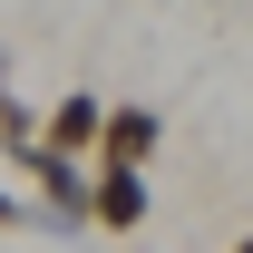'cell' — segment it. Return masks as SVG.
<instances>
[{
	"label": "cell",
	"mask_w": 253,
	"mask_h": 253,
	"mask_svg": "<svg viewBox=\"0 0 253 253\" xmlns=\"http://www.w3.org/2000/svg\"><path fill=\"white\" fill-rule=\"evenodd\" d=\"M20 175L39 185V234H78V224H88V175H78V156L30 146V156H20Z\"/></svg>",
	"instance_id": "6da1fadb"
},
{
	"label": "cell",
	"mask_w": 253,
	"mask_h": 253,
	"mask_svg": "<svg viewBox=\"0 0 253 253\" xmlns=\"http://www.w3.org/2000/svg\"><path fill=\"white\" fill-rule=\"evenodd\" d=\"M97 166H156V107H97V146H88Z\"/></svg>",
	"instance_id": "7a4b0ae2"
},
{
	"label": "cell",
	"mask_w": 253,
	"mask_h": 253,
	"mask_svg": "<svg viewBox=\"0 0 253 253\" xmlns=\"http://www.w3.org/2000/svg\"><path fill=\"white\" fill-rule=\"evenodd\" d=\"M88 224L97 234H136L146 224V175L136 166H97L88 175Z\"/></svg>",
	"instance_id": "3957f363"
},
{
	"label": "cell",
	"mask_w": 253,
	"mask_h": 253,
	"mask_svg": "<svg viewBox=\"0 0 253 253\" xmlns=\"http://www.w3.org/2000/svg\"><path fill=\"white\" fill-rule=\"evenodd\" d=\"M39 146H49V156H88V146H97V97H88V88H68L59 107L39 117Z\"/></svg>",
	"instance_id": "277c9868"
},
{
	"label": "cell",
	"mask_w": 253,
	"mask_h": 253,
	"mask_svg": "<svg viewBox=\"0 0 253 253\" xmlns=\"http://www.w3.org/2000/svg\"><path fill=\"white\" fill-rule=\"evenodd\" d=\"M39 146V107H20V97H0V166H20Z\"/></svg>",
	"instance_id": "5b68a950"
},
{
	"label": "cell",
	"mask_w": 253,
	"mask_h": 253,
	"mask_svg": "<svg viewBox=\"0 0 253 253\" xmlns=\"http://www.w3.org/2000/svg\"><path fill=\"white\" fill-rule=\"evenodd\" d=\"M0 234H39V205H20L10 185H0Z\"/></svg>",
	"instance_id": "8992f818"
},
{
	"label": "cell",
	"mask_w": 253,
	"mask_h": 253,
	"mask_svg": "<svg viewBox=\"0 0 253 253\" xmlns=\"http://www.w3.org/2000/svg\"><path fill=\"white\" fill-rule=\"evenodd\" d=\"M0 97H10V49H0Z\"/></svg>",
	"instance_id": "52a82bcc"
},
{
	"label": "cell",
	"mask_w": 253,
	"mask_h": 253,
	"mask_svg": "<svg viewBox=\"0 0 253 253\" xmlns=\"http://www.w3.org/2000/svg\"><path fill=\"white\" fill-rule=\"evenodd\" d=\"M234 253H253V234H244V244H234Z\"/></svg>",
	"instance_id": "ba28073f"
}]
</instances>
